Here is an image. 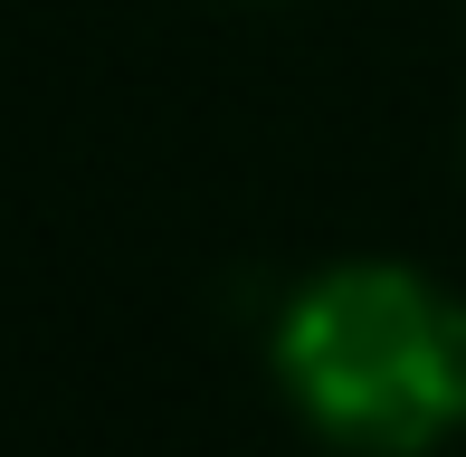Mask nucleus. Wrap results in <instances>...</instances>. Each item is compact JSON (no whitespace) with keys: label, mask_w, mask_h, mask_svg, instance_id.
I'll return each mask as SVG.
<instances>
[{"label":"nucleus","mask_w":466,"mask_h":457,"mask_svg":"<svg viewBox=\"0 0 466 457\" xmlns=\"http://www.w3.org/2000/svg\"><path fill=\"white\" fill-rule=\"evenodd\" d=\"M267 362L295 420L343 457H429L466 429V296L400 258L314 267Z\"/></svg>","instance_id":"f257e3e1"}]
</instances>
